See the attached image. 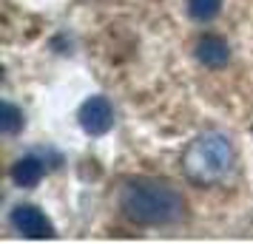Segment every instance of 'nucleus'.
<instances>
[{
    "label": "nucleus",
    "mask_w": 253,
    "mask_h": 244,
    "mask_svg": "<svg viewBox=\"0 0 253 244\" xmlns=\"http://www.w3.org/2000/svg\"><path fill=\"white\" fill-rule=\"evenodd\" d=\"M120 213L139 227H165L185 216V199L171 182L160 179H126L117 196Z\"/></svg>",
    "instance_id": "f257e3e1"
},
{
    "label": "nucleus",
    "mask_w": 253,
    "mask_h": 244,
    "mask_svg": "<svg viewBox=\"0 0 253 244\" xmlns=\"http://www.w3.org/2000/svg\"><path fill=\"white\" fill-rule=\"evenodd\" d=\"M233 165H236V151L230 137H225L222 131H205L194 137L182 153L185 176L199 187L225 182L233 174Z\"/></svg>",
    "instance_id": "f03ea898"
},
{
    "label": "nucleus",
    "mask_w": 253,
    "mask_h": 244,
    "mask_svg": "<svg viewBox=\"0 0 253 244\" xmlns=\"http://www.w3.org/2000/svg\"><path fill=\"white\" fill-rule=\"evenodd\" d=\"M80 125L85 134H91V137H103L111 131L114 125V108L111 103L105 100V97H91V100H85L80 108Z\"/></svg>",
    "instance_id": "7ed1b4c3"
},
{
    "label": "nucleus",
    "mask_w": 253,
    "mask_h": 244,
    "mask_svg": "<svg viewBox=\"0 0 253 244\" xmlns=\"http://www.w3.org/2000/svg\"><path fill=\"white\" fill-rule=\"evenodd\" d=\"M12 224H14V230L23 233L26 239H51L54 236V224L35 205H17L12 210Z\"/></svg>",
    "instance_id": "20e7f679"
},
{
    "label": "nucleus",
    "mask_w": 253,
    "mask_h": 244,
    "mask_svg": "<svg viewBox=\"0 0 253 244\" xmlns=\"http://www.w3.org/2000/svg\"><path fill=\"white\" fill-rule=\"evenodd\" d=\"M196 60L205 69H222L230 60V48L219 35H202L196 40Z\"/></svg>",
    "instance_id": "39448f33"
},
{
    "label": "nucleus",
    "mask_w": 253,
    "mask_h": 244,
    "mask_svg": "<svg viewBox=\"0 0 253 244\" xmlns=\"http://www.w3.org/2000/svg\"><path fill=\"white\" fill-rule=\"evenodd\" d=\"M43 174H46V168L37 156H23L12 165V182L17 187H35L43 179Z\"/></svg>",
    "instance_id": "423d86ee"
},
{
    "label": "nucleus",
    "mask_w": 253,
    "mask_h": 244,
    "mask_svg": "<svg viewBox=\"0 0 253 244\" xmlns=\"http://www.w3.org/2000/svg\"><path fill=\"white\" fill-rule=\"evenodd\" d=\"M222 9V0H188V14L199 20V23H208L213 20Z\"/></svg>",
    "instance_id": "0eeeda50"
},
{
    "label": "nucleus",
    "mask_w": 253,
    "mask_h": 244,
    "mask_svg": "<svg viewBox=\"0 0 253 244\" xmlns=\"http://www.w3.org/2000/svg\"><path fill=\"white\" fill-rule=\"evenodd\" d=\"M0 128L3 134H9L14 137L17 131H23V114H20V108L12 103H3V114H0Z\"/></svg>",
    "instance_id": "6e6552de"
}]
</instances>
